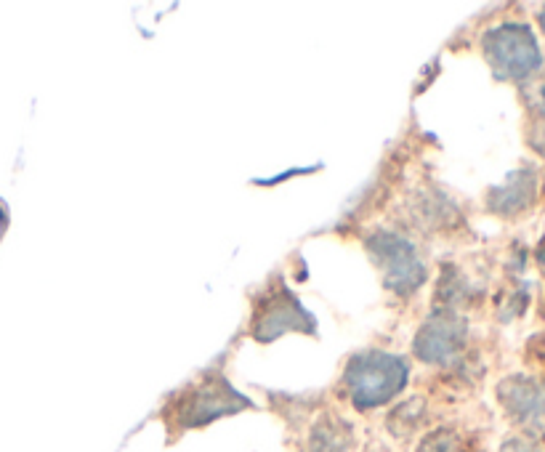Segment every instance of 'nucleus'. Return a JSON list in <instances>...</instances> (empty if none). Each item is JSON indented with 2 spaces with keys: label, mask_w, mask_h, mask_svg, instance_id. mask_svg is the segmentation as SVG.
Wrapping results in <instances>:
<instances>
[{
  "label": "nucleus",
  "mask_w": 545,
  "mask_h": 452,
  "mask_svg": "<svg viewBox=\"0 0 545 452\" xmlns=\"http://www.w3.org/2000/svg\"><path fill=\"white\" fill-rule=\"evenodd\" d=\"M418 452H460V437L450 429H439L423 439Z\"/></svg>",
  "instance_id": "8"
},
{
  "label": "nucleus",
  "mask_w": 545,
  "mask_h": 452,
  "mask_svg": "<svg viewBox=\"0 0 545 452\" xmlns=\"http://www.w3.org/2000/svg\"><path fill=\"white\" fill-rule=\"evenodd\" d=\"M248 405V399L237 394L221 375H211L176 399L173 421L179 423V429H197V426L216 421L221 415L240 413Z\"/></svg>",
  "instance_id": "2"
},
{
  "label": "nucleus",
  "mask_w": 545,
  "mask_h": 452,
  "mask_svg": "<svg viewBox=\"0 0 545 452\" xmlns=\"http://www.w3.org/2000/svg\"><path fill=\"white\" fill-rule=\"evenodd\" d=\"M463 338H466L463 320L450 312H439L426 320V325H423L418 338H415V354L423 362L442 365V362H450L458 354L460 346H463Z\"/></svg>",
  "instance_id": "5"
},
{
  "label": "nucleus",
  "mask_w": 545,
  "mask_h": 452,
  "mask_svg": "<svg viewBox=\"0 0 545 452\" xmlns=\"http://www.w3.org/2000/svg\"><path fill=\"white\" fill-rule=\"evenodd\" d=\"M407 383L405 359L386 351H365L349 359L346 365V386L351 402L359 410H373L394 399Z\"/></svg>",
  "instance_id": "1"
},
{
  "label": "nucleus",
  "mask_w": 545,
  "mask_h": 452,
  "mask_svg": "<svg viewBox=\"0 0 545 452\" xmlns=\"http://www.w3.org/2000/svg\"><path fill=\"white\" fill-rule=\"evenodd\" d=\"M351 450V429L341 418L325 415L312 429L309 452H349Z\"/></svg>",
  "instance_id": "6"
},
{
  "label": "nucleus",
  "mask_w": 545,
  "mask_h": 452,
  "mask_svg": "<svg viewBox=\"0 0 545 452\" xmlns=\"http://www.w3.org/2000/svg\"><path fill=\"white\" fill-rule=\"evenodd\" d=\"M288 330H298V333H306L312 336L317 325L314 320L306 314V309L298 304L296 298L290 296V290L277 282L274 290L269 288L264 296L256 301V312H253V322H250V333L253 338L261 343L274 341L280 338L282 333Z\"/></svg>",
  "instance_id": "4"
},
{
  "label": "nucleus",
  "mask_w": 545,
  "mask_h": 452,
  "mask_svg": "<svg viewBox=\"0 0 545 452\" xmlns=\"http://www.w3.org/2000/svg\"><path fill=\"white\" fill-rule=\"evenodd\" d=\"M421 421H423V399L413 397V399H407V402H402V405L389 415V431L394 434V437L405 439L421 429Z\"/></svg>",
  "instance_id": "7"
},
{
  "label": "nucleus",
  "mask_w": 545,
  "mask_h": 452,
  "mask_svg": "<svg viewBox=\"0 0 545 452\" xmlns=\"http://www.w3.org/2000/svg\"><path fill=\"white\" fill-rule=\"evenodd\" d=\"M373 261L383 269V282L394 293H413L426 280V264L413 242L394 232H375L365 240Z\"/></svg>",
  "instance_id": "3"
}]
</instances>
